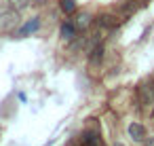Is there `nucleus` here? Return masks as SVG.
I'll list each match as a JSON object with an SVG mask.
<instances>
[{
    "label": "nucleus",
    "instance_id": "1",
    "mask_svg": "<svg viewBox=\"0 0 154 146\" xmlns=\"http://www.w3.org/2000/svg\"><path fill=\"white\" fill-rule=\"evenodd\" d=\"M139 7H143V5H141V0H125V2L118 7V11H120L125 17H131Z\"/></svg>",
    "mask_w": 154,
    "mask_h": 146
},
{
    "label": "nucleus",
    "instance_id": "12",
    "mask_svg": "<svg viewBox=\"0 0 154 146\" xmlns=\"http://www.w3.org/2000/svg\"><path fill=\"white\" fill-rule=\"evenodd\" d=\"M116 146H125V144H116Z\"/></svg>",
    "mask_w": 154,
    "mask_h": 146
},
{
    "label": "nucleus",
    "instance_id": "10",
    "mask_svg": "<svg viewBox=\"0 0 154 146\" xmlns=\"http://www.w3.org/2000/svg\"><path fill=\"white\" fill-rule=\"evenodd\" d=\"M38 28V19H34V21H28L21 30H19V36H26V34H30V32H34Z\"/></svg>",
    "mask_w": 154,
    "mask_h": 146
},
{
    "label": "nucleus",
    "instance_id": "6",
    "mask_svg": "<svg viewBox=\"0 0 154 146\" xmlns=\"http://www.w3.org/2000/svg\"><path fill=\"white\" fill-rule=\"evenodd\" d=\"M72 24L76 26V30H87V28L91 26V15H89V13H80Z\"/></svg>",
    "mask_w": 154,
    "mask_h": 146
},
{
    "label": "nucleus",
    "instance_id": "9",
    "mask_svg": "<svg viewBox=\"0 0 154 146\" xmlns=\"http://www.w3.org/2000/svg\"><path fill=\"white\" fill-rule=\"evenodd\" d=\"M59 5H61V11L68 13V15L76 11V2H74V0H59Z\"/></svg>",
    "mask_w": 154,
    "mask_h": 146
},
{
    "label": "nucleus",
    "instance_id": "7",
    "mask_svg": "<svg viewBox=\"0 0 154 146\" xmlns=\"http://www.w3.org/2000/svg\"><path fill=\"white\" fill-rule=\"evenodd\" d=\"M139 93H141V100L146 104H154V87L152 85H141Z\"/></svg>",
    "mask_w": 154,
    "mask_h": 146
},
{
    "label": "nucleus",
    "instance_id": "8",
    "mask_svg": "<svg viewBox=\"0 0 154 146\" xmlns=\"http://www.w3.org/2000/svg\"><path fill=\"white\" fill-rule=\"evenodd\" d=\"M76 26L74 24H63L61 26V36L66 38V40H72V38H76Z\"/></svg>",
    "mask_w": 154,
    "mask_h": 146
},
{
    "label": "nucleus",
    "instance_id": "5",
    "mask_svg": "<svg viewBox=\"0 0 154 146\" xmlns=\"http://www.w3.org/2000/svg\"><path fill=\"white\" fill-rule=\"evenodd\" d=\"M129 135H131L133 142H141L143 135H146L143 125H141V123H131V125H129Z\"/></svg>",
    "mask_w": 154,
    "mask_h": 146
},
{
    "label": "nucleus",
    "instance_id": "2",
    "mask_svg": "<svg viewBox=\"0 0 154 146\" xmlns=\"http://www.w3.org/2000/svg\"><path fill=\"white\" fill-rule=\"evenodd\" d=\"M97 24H99L101 28H106V30H114V28H118V26H120V19H118V17H114V15L103 13V15H99Z\"/></svg>",
    "mask_w": 154,
    "mask_h": 146
},
{
    "label": "nucleus",
    "instance_id": "11",
    "mask_svg": "<svg viewBox=\"0 0 154 146\" xmlns=\"http://www.w3.org/2000/svg\"><path fill=\"white\" fill-rule=\"evenodd\" d=\"M146 146H154V135L152 138H146Z\"/></svg>",
    "mask_w": 154,
    "mask_h": 146
},
{
    "label": "nucleus",
    "instance_id": "3",
    "mask_svg": "<svg viewBox=\"0 0 154 146\" xmlns=\"http://www.w3.org/2000/svg\"><path fill=\"white\" fill-rule=\"evenodd\" d=\"M82 146H101V138L95 129H87L82 133Z\"/></svg>",
    "mask_w": 154,
    "mask_h": 146
},
{
    "label": "nucleus",
    "instance_id": "4",
    "mask_svg": "<svg viewBox=\"0 0 154 146\" xmlns=\"http://www.w3.org/2000/svg\"><path fill=\"white\" fill-rule=\"evenodd\" d=\"M103 59V45L101 43H95L93 47H91V53H89V62L93 64V66H97L99 62Z\"/></svg>",
    "mask_w": 154,
    "mask_h": 146
}]
</instances>
